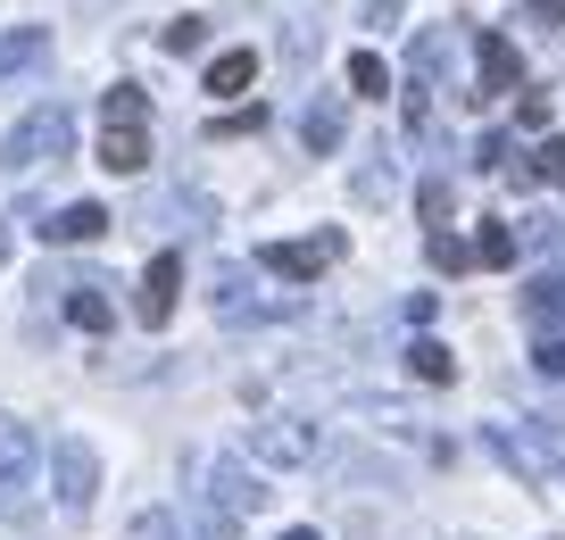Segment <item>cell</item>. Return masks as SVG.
<instances>
[{
	"label": "cell",
	"mask_w": 565,
	"mask_h": 540,
	"mask_svg": "<svg viewBox=\"0 0 565 540\" xmlns=\"http://www.w3.org/2000/svg\"><path fill=\"white\" fill-rule=\"evenodd\" d=\"M75 150V117L67 108H25L18 125H9V134H0V167L9 174H25V167H58V158Z\"/></svg>",
	"instance_id": "1"
},
{
	"label": "cell",
	"mask_w": 565,
	"mask_h": 540,
	"mask_svg": "<svg viewBox=\"0 0 565 540\" xmlns=\"http://www.w3.org/2000/svg\"><path fill=\"white\" fill-rule=\"evenodd\" d=\"M541 433H548V424H491L499 466H508V474H524L532 490H548V483H557V457L541 449Z\"/></svg>",
	"instance_id": "2"
},
{
	"label": "cell",
	"mask_w": 565,
	"mask_h": 540,
	"mask_svg": "<svg viewBox=\"0 0 565 540\" xmlns=\"http://www.w3.org/2000/svg\"><path fill=\"white\" fill-rule=\"evenodd\" d=\"M341 250H350L341 233H308V242H266L258 266H266V275H282V283H317L324 266L341 258Z\"/></svg>",
	"instance_id": "3"
},
{
	"label": "cell",
	"mask_w": 565,
	"mask_h": 540,
	"mask_svg": "<svg viewBox=\"0 0 565 540\" xmlns=\"http://www.w3.org/2000/svg\"><path fill=\"white\" fill-rule=\"evenodd\" d=\"M175 299H183V250H159V258L141 266V292H134V316L150 332L167 325V316H175Z\"/></svg>",
	"instance_id": "4"
},
{
	"label": "cell",
	"mask_w": 565,
	"mask_h": 540,
	"mask_svg": "<svg viewBox=\"0 0 565 540\" xmlns=\"http://www.w3.org/2000/svg\"><path fill=\"white\" fill-rule=\"evenodd\" d=\"M51 474H58V507H67V516H84V507H92V490H100V457H92L84 449V441H58V449H51Z\"/></svg>",
	"instance_id": "5"
},
{
	"label": "cell",
	"mask_w": 565,
	"mask_h": 540,
	"mask_svg": "<svg viewBox=\"0 0 565 540\" xmlns=\"http://www.w3.org/2000/svg\"><path fill=\"white\" fill-rule=\"evenodd\" d=\"M515 75H524L515 42L499 34V25H482V34H475V100H499V92H515Z\"/></svg>",
	"instance_id": "6"
},
{
	"label": "cell",
	"mask_w": 565,
	"mask_h": 540,
	"mask_svg": "<svg viewBox=\"0 0 565 540\" xmlns=\"http://www.w3.org/2000/svg\"><path fill=\"white\" fill-rule=\"evenodd\" d=\"M249 457H258V466H308V457H317V433L291 424V416H266V424H249Z\"/></svg>",
	"instance_id": "7"
},
{
	"label": "cell",
	"mask_w": 565,
	"mask_h": 540,
	"mask_svg": "<svg viewBox=\"0 0 565 540\" xmlns=\"http://www.w3.org/2000/svg\"><path fill=\"white\" fill-rule=\"evenodd\" d=\"M209 499L225 507V523H242V516L266 507V490H258V474H249L242 457H216V466H209Z\"/></svg>",
	"instance_id": "8"
},
{
	"label": "cell",
	"mask_w": 565,
	"mask_h": 540,
	"mask_svg": "<svg viewBox=\"0 0 565 540\" xmlns=\"http://www.w3.org/2000/svg\"><path fill=\"white\" fill-rule=\"evenodd\" d=\"M34 466H42V441H34V424L0 416V490H25V483H34Z\"/></svg>",
	"instance_id": "9"
},
{
	"label": "cell",
	"mask_w": 565,
	"mask_h": 540,
	"mask_svg": "<svg viewBox=\"0 0 565 540\" xmlns=\"http://www.w3.org/2000/svg\"><path fill=\"white\" fill-rule=\"evenodd\" d=\"M42 242H58V250H75V242H100V233H108V209H100V200H67V209H58V216H42Z\"/></svg>",
	"instance_id": "10"
},
{
	"label": "cell",
	"mask_w": 565,
	"mask_h": 540,
	"mask_svg": "<svg viewBox=\"0 0 565 540\" xmlns=\"http://www.w3.org/2000/svg\"><path fill=\"white\" fill-rule=\"evenodd\" d=\"M100 167L108 174H141L150 167V125H108L100 134Z\"/></svg>",
	"instance_id": "11"
},
{
	"label": "cell",
	"mask_w": 565,
	"mask_h": 540,
	"mask_svg": "<svg viewBox=\"0 0 565 540\" xmlns=\"http://www.w3.org/2000/svg\"><path fill=\"white\" fill-rule=\"evenodd\" d=\"M258 84V51H216L209 59V92L216 100H233V92H249Z\"/></svg>",
	"instance_id": "12"
},
{
	"label": "cell",
	"mask_w": 565,
	"mask_h": 540,
	"mask_svg": "<svg viewBox=\"0 0 565 540\" xmlns=\"http://www.w3.org/2000/svg\"><path fill=\"white\" fill-rule=\"evenodd\" d=\"M300 141H308V150H341V100H333V92L300 108Z\"/></svg>",
	"instance_id": "13"
},
{
	"label": "cell",
	"mask_w": 565,
	"mask_h": 540,
	"mask_svg": "<svg viewBox=\"0 0 565 540\" xmlns=\"http://www.w3.org/2000/svg\"><path fill=\"white\" fill-rule=\"evenodd\" d=\"M67 316H75L84 332H108V325H117V308H108L100 283H75V292H67Z\"/></svg>",
	"instance_id": "14"
},
{
	"label": "cell",
	"mask_w": 565,
	"mask_h": 540,
	"mask_svg": "<svg viewBox=\"0 0 565 540\" xmlns=\"http://www.w3.org/2000/svg\"><path fill=\"white\" fill-rule=\"evenodd\" d=\"M524 325H565V283H557V275H532V292H524Z\"/></svg>",
	"instance_id": "15"
},
{
	"label": "cell",
	"mask_w": 565,
	"mask_h": 540,
	"mask_svg": "<svg viewBox=\"0 0 565 540\" xmlns=\"http://www.w3.org/2000/svg\"><path fill=\"white\" fill-rule=\"evenodd\" d=\"M100 117H108V125H150V92H141V84H108Z\"/></svg>",
	"instance_id": "16"
},
{
	"label": "cell",
	"mask_w": 565,
	"mask_h": 540,
	"mask_svg": "<svg viewBox=\"0 0 565 540\" xmlns=\"http://www.w3.org/2000/svg\"><path fill=\"white\" fill-rule=\"evenodd\" d=\"M42 51H51V34H42V25H25V34H0V75H18V67H34Z\"/></svg>",
	"instance_id": "17"
},
{
	"label": "cell",
	"mask_w": 565,
	"mask_h": 540,
	"mask_svg": "<svg viewBox=\"0 0 565 540\" xmlns=\"http://www.w3.org/2000/svg\"><path fill=\"white\" fill-rule=\"evenodd\" d=\"M407 374H416V383H449V374H458V358H449L441 341H416V349H407Z\"/></svg>",
	"instance_id": "18"
},
{
	"label": "cell",
	"mask_w": 565,
	"mask_h": 540,
	"mask_svg": "<svg viewBox=\"0 0 565 540\" xmlns=\"http://www.w3.org/2000/svg\"><path fill=\"white\" fill-rule=\"evenodd\" d=\"M350 92H358V100H383V92H391V67H383L374 51H358V59H350Z\"/></svg>",
	"instance_id": "19"
},
{
	"label": "cell",
	"mask_w": 565,
	"mask_h": 540,
	"mask_svg": "<svg viewBox=\"0 0 565 540\" xmlns=\"http://www.w3.org/2000/svg\"><path fill=\"white\" fill-rule=\"evenodd\" d=\"M475 266H515V225H482L475 233Z\"/></svg>",
	"instance_id": "20"
},
{
	"label": "cell",
	"mask_w": 565,
	"mask_h": 540,
	"mask_svg": "<svg viewBox=\"0 0 565 540\" xmlns=\"http://www.w3.org/2000/svg\"><path fill=\"white\" fill-rule=\"evenodd\" d=\"M424 258L441 266V275H466V266H475V250H466L458 233H433V242H424Z\"/></svg>",
	"instance_id": "21"
},
{
	"label": "cell",
	"mask_w": 565,
	"mask_h": 540,
	"mask_svg": "<svg viewBox=\"0 0 565 540\" xmlns=\"http://www.w3.org/2000/svg\"><path fill=\"white\" fill-rule=\"evenodd\" d=\"M416 209H424V225H449V174H424Z\"/></svg>",
	"instance_id": "22"
},
{
	"label": "cell",
	"mask_w": 565,
	"mask_h": 540,
	"mask_svg": "<svg viewBox=\"0 0 565 540\" xmlns=\"http://www.w3.org/2000/svg\"><path fill=\"white\" fill-rule=\"evenodd\" d=\"M200 42H209V18H175V25H167V51H175V59H192Z\"/></svg>",
	"instance_id": "23"
},
{
	"label": "cell",
	"mask_w": 565,
	"mask_h": 540,
	"mask_svg": "<svg viewBox=\"0 0 565 540\" xmlns=\"http://www.w3.org/2000/svg\"><path fill=\"white\" fill-rule=\"evenodd\" d=\"M125 540H183V532H175V516H167V507H150V516L125 523Z\"/></svg>",
	"instance_id": "24"
},
{
	"label": "cell",
	"mask_w": 565,
	"mask_h": 540,
	"mask_svg": "<svg viewBox=\"0 0 565 540\" xmlns=\"http://www.w3.org/2000/svg\"><path fill=\"white\" fill-rule=\"evenodd\" d=\"M532 174H541V183H565V134H548L541 150H532Z\"/></svg>",
	"instance_id": "25"
},
{
	"label": "cell",
	"mask_w": 565,
	"mask_h": 540,
	"mask_svg": "<svg viewBox=\"0 0 565 540\" xmlns=\"http://www.w3.org/2000/svg\"><path fill=\"white\" fill-rule=\"evenodd\" d=\"M258 125H266V108L249 100V108H233V117H216L209 134H216V141H233V134H258Z\"/></svg>",
	"instance_id": "26"
},
{
	"label": "cell",
	"mask_w": 565,
	"mask_h": 540,
	"mask_svg": "<svg viewBox=\"0 0 565 540\" xmlns=\"http://www.w3.org/2000/svg\"><path fill=\"white\" fill-rule=\"evenodd\" d=\"M557 242H565V225H557V216H524V250H541V258H548Z\"/></svg>",
	"instance_id": "27"
},
{
	"label": "cell",
	"mask_w": 565,
	"mask_h": 540,
	"mask_svg": "<svg viewBox=\"0 0 565 540\" xmlns=\"http://www.w3.org/2000/svg\"><path fill=\"white\" fill-rule=\"evenodd\" d=\"M358 200H366V209L391 200V158H383V167H358Z\"/></svg>",
	"instance_id": "28"
},
{
	"label": "cell",
	"mask_w": 565,
	"mask_h": 540,
	"mask_svg": "<svg viewBox=\"0 0 565 540\" xmlns=\"http://www.w3.org/2000/svg\"><path fill=\"white\" fill-rule=\"evenodd\" d=\"M515 125H532V134H541V125H548V92H515Z\"/></svg>",
	"instance_id": "29"
},
{
	"label": "cell",
	"mask_w": 565,
	"mask_h": 540,
	"mask_svg": "<svg viewBox=\"0 0 565 540\" xmlns=\"http://www.w3.org/2000/svg\"><path fill=\"white\" fill-rule=\"evenodd\" d=\"M524 25H565V0H524Z\"/></svg>",
	"instance_id": "30"
},
{
	"label": "cell",
	"mask_w": 565,
	"mask_h": 540,
	"mask_svg": "<svg viewBox=\"0 0 565 540\" xmlns=\"http://www.w3.org/2000/svg\"><path fill=\"white\" fill-rule=\"evenodd\" d=\"M541 367H548V374L565 383V341H541Z\"/></svg>",
	"instance_id": "31"
},
{
	"label": "cell",
	"mask_w": 565,
	"mask_h": 540,
	"mask_svg": "<svg viewBox=\"0 0 565 540\" xmlns=\"http://www.w3.org/2000/svg\"><path fill=\"white\" fill-rule=\"evenodd\" d=\"M399 18V0H366V25H391Z\"/></svg>",
	"instance_id": "32"
},
{
	"label": "cell",
	"mask_w": 565,
	"mask_h": 540,
	"mask_svg": "<svg viewBox=\"0 0 565 540\" xmlns=\"http://www.w3.org/2000/svg\"><path fill=\"white\" fill-rule=\"evenodd\" d=\"M282 540H324V532H308V523H300V532H282Z\"/></svg>",
	"instance_id": "33"
},
{
	"label": "cell",
	"mask_w": 565,
	"mask_h": 540,
	"mask_svg": "<svg viewBox=\"0 0 565 540\" xmlns=\"http://www.w3.org/2000/svg\"><path fill=\"white\" fill-rule=\"evenodd\" d=\"M0 258H9V225H0Z\"/></svg>",
	"instance_id": "34"
}]
</instances>
